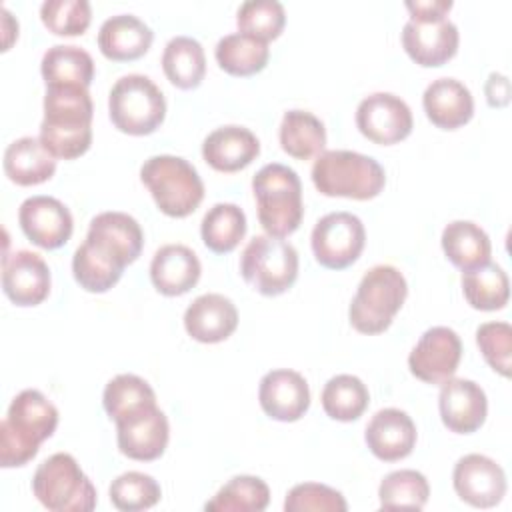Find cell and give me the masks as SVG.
<instances>
[{
    "mask_svg": "<svg viewBox=\"0 0 512 512\" xmlns=\"http://www.w3.org/2000/svg\"><path fill=\"white\" fill-rule=\"evenodd\" d=\"M270 502V488L258 476L240 474L230 478L212 500L204 504L210 512H262Z\"/></svg>",
    "mask_w": 512,
    "mask_h": 512,
    "instance_id": "cell-34",
    "label": "cell"
},
{
    "mask_svg": "<svg viewBox=\"0 0 512 512\" xmlns=\"http://www.w3.org/2000/svg\"><path fill=\"white\" fill-rule=\"evenodd\" d=\"M238 326V310L224 294L208 292L198 296L184 312L186 332L204 344L226 340Z\"/></svg>",
    "mask_w": 512,
    "mask_h": 512,
    "instance_id": "cell-21",
    "label": "cell"
},
{
    "mask_svg": "<svg viewBox=\"0 0 512 512\" xmlns=\"http://www.w3.org/2000/svg\"><path fill=\"white\" fill-rule=\"evenodd\" d=\"M110 502L122 512H138L152 508L160 496V484L144 472H124L110 484Z\"/></svg>",
    "mask_w": 512,
    "mask_h": 512,
    "instance_id": "cell-40",
    "label": "cell"
},
{
    "mask_svg": "<svg viewBox=\"0 0 512 512\" xmlns=\"http://www.w3.org/2000/svg\"><path fill=\"white\" fill-rule=\"evenodd\" d=\"M260 154L256 134L244 126H220L202 142V158L218 172H238Z\"/></svg>",
    "mask_w": 512,
    "mask_h": 512,
    "instance_id": "cell-23",
    "label": "cell"
},
{
    "mask_svg": "<svg viewBox=\"0 0 512 512\" xmlns=\"http://www.w3.org/2000/svg\"><path fill=\"white\" fill-rule=\"evenodd\" d=\"M476 344L488 366L508 378L512 366V326L508 322H484L476 330Z\"/></svg>",
    "mask_w": 512,
    "mask_h": 512,
    "instance_id": "cell-43",
    "label": "cell"
},
{
    "mask_svg": "<svg viewBox=\"0 0 512 512\" xmlns=\"http://www.w3.org/2000/svg\"><path fill=\"white\" fill-rule=\"evenodd\" d=\"M168 438V418L156 404L116 422L118 448L132 460L150 462L160 458L168 446Z\"/></svg>",
    "mask_w": 512,
    "mask_h": 512,
    "instance_id": "cell-15",
    "label": "cell"
},
{
    "mask_svg": "<svg viewBox=\"0 0 512 512\" xmlns=\"http://www.w3.org/2000/svg\"><path fill=\"white\" fill-rule=\"evenodd\" d=\"M58 426V408L34 388L16 394L0 422V466L28 464Z\"/></svg>",
    "mask_w": 512,
    "mask_h": 512,
    "instance_id": "cell-2",
    "label": "cell"
},
{
    "mask_svg": "<svg viewBox=\"0 0 512 512\" xmlns=\"http://www.w3.org/2000/svg\"><path fill=\"white\" fill-rule=\"evenodd\" d=\"M406 294L408 284L398 268L390 264L372 266L362 276L350 302V324L362 334L384 332L392 324L396 312L402 308Z\"/></svg>",
    "mask_w": 512,
    "mask_h": 512,
    "instance_id": "cell-5",
    "label": "cell"
},
{
    "mask_svg": "<svg viewBox=\"0 0 512 512\" xmlns=\"http://www.w3.org/2000/svg\"><path fill=\"white\" fill-rule=\"evenodd\" d=\"M94 106L84 86H46L40 142L60 160L82 156L92 144Z\"/></svg>",
    "mask_w": 512,
    "mask_h": 512,
    "instance_id": "cell-1",
    "label": "cell"
},
{
    "mask_svg": "<svg viewBox=\"0 0 512 512\" xmlns=\"http://www.w3.org/2000/svg\"><path fill=\"white\" fill-rule=\"evenodd\" d=\"M90 234L102 236L110 240L116 248H120L130 264L140 256L144 246V234L136 218L126 212H100L90 220Z\"/></svg>",
    "mask_w": 512,
    "mask_h": 512,
    "instance_id": "cell-39",
    "label": "cell"
},
{
    "mask_svg": "<svg viewBox=\"0 0 512 512\" xmlns=\"http://www.w3.org/2000/svg\"><path fill=\"white\" fill-rule=\"evenodd\" d=\"M462 292L466 302L476 310H502L510 298V282L502 266L486 262L474 270L462 272Z\"/></svg>",
    "mask_w": 512,
    "mask_h": 512,
    "instance_id": "cell-32",
    "label": "cell"
},
{
    "mask_svg": "<svg viewBox=\"0 0 512 512\" xmlns=\"http://www.w3.org/2000/svg\"><path fill=\"white\" fill-rule=\"evenodd\" d=\"M108 112L120 132L146 136L164 122L166 98L148 76L126 74L114 82L108 94Z\"/></svg>",
    "mask_w": 512,
    "mask_h": 512,
    "instance_id": "cell-8",
    "label": "cell"
},
{
    "mask_svg": "<svg viewBox=\"0 0 512 512\" xmlns=\"http://www.w3.org/2000/svg\"><path fill=\"white\" fill-rule=\"evenodd\" d=\"M72 272L80 288H84L86 292L102 294L120 280L124 266L102 256L88 242H82L72 256Z\"/></svg>",
    "mask_w": 512,
    "mask_h": 512,
    "instance_id": "cell-38",
    "label": "cell"
},
{
    "mask_svg": "<svg viewBox=\"0 0 512 512\" xmlns=\"http://www.w3.org/2000/svg\"><path fill=\"white\" fill-rule=\"evenodd\" d=\"M2 30H4V50L10 48L12 40L18 36V22L12 18L6 6H2Z\"/></svg>",
    "mask_w": 512,
    "mask_h": 512,
    "instance_id": "cell-47",
    "label": "cell"
},
{
    "mask_svg": "<svg viewBox=\"0 0 512 512\" xmlns=\"http://www.w3.org/2000/svg\"><path fill=\"white\" fill-rule=\"evenodd\" d=\"M40 72L46 86L88 88L94 78V60L80 46L54 44L44 52L40 62Z\"/></svg>",
    "mask_w": 512,
    "mask_h": 512,
    "instance_id": "cell-28",
    "label": "cell"
},
{
    "mask_svg": "<svg viewBox=\"0 0 512 512\" xmlns=\"http://www.w3.org/2000/svg\"><path fill=\"white\" fill-rule=\"evenodd\" d=\"M152 40V28L134 14L110 16L98 30V48L114 62H130L144 56Z\"/></svg>",
    "mask_w": 512,
    "mask_h": 512,
    "instance_id": "cell-25",
    "label": "cell"
},
{
    "mask_svg": "<svg viewBox=\"0 0 512 512\" xmlns=\"http://www.w3.org/2000/svg\"><path fill=\"white\" fill-rule=\"evenodd\" d=\"M364 440L378 460L396 462L414 450L416 424L400 408H382L370 418Z\"/></svg>",
    "mask_w": 512,
    "mask_h": 512,
    "instance_id": "cell-20",
    "label": "cell"
},
{
    "mask_svg": "<svg viewBox=\"0 0 512 512\" xmlns=\"http://www.w3.org/2000/svg\"><path fill=\"white\" fill-rule=\"evenodd\" d=\"M202 266L192 248L166 244L156 250L150 262V280L164 296H182L200 280Z\"/></svg>",
    "mask_w": 512,
    "mask_h": 512,
    "instance_id": "cell-22",
    "label": "cell"
},
{
    "mask_svg": "<svg viewBox=\"0 0 512 512\" xmlns=\"http://www.w3.org/2000/svg\"><path fill=\"white\" fill-rule=\"evenodd\" d=\"M252 192L260 226L270 236L286 238L298 230L304 216L302 182L292 168L280 162L262 166L252 178Z\"/></svg>",
    "mask_w": 512,
    "mask_h": 512,
    "instance_id": "cell-3",
    "label": "cell"
},
{
    "mask_svg": "<svg viewBox=\"0 0 512 512\" xmlns=\"http://www.w3.org/2000/svg\"><path fill=\"white\" fill-rule=\"evenodd\" d=\"M44 26L58 36H80L92 20L88 0H46L40 6Z\"/></svg>",
    "mask_w": 512,
    "mask_h": 512,
    "instance_id": "cell-42",
    "label": "cell"
},
{
    "mask_svg": "<svg viewBox=\"0 0 512 512\" xmlns=\"http://www.w3.org/2000/svg\"><path fill=\"white\" fill-rule=\"evenodd\" d=\"M140 180L150 190L158 210L172 218L192 214L204 198L198 170L180 156H150L140 168Z\"/></svg>",
    "mask_w": 512,
    "mask_h": 512,
    "instance_id": "cell-6",
    "label": "cell"
},
{
    "mask_svg": "<svg viewBox=\"0 0 512 512\" xmlns=\"http://www.w3.org/2000/svg\"><path fill=\"white\" fill-rule=\"evenodd\" d=\"M422 106L428 120L442 130H456L474 114V98L456 78L432 80L422 94Z\"/></svg>",
    "mask_w": 512,
    "mask_h": 512,
    "instance_id": "cell-24",
    "label": "cell"
},
{
    "mask_svg": "<svg viewBox=\"0 0 512 512\" xmlns=\"http://www.w3.org/2000/svg\"><path fill=\"white\" fill-rule=\"evenodd\" d=\"M280 146L282 150L296 158L308 160L324 152L326 128L320 118L308 110H288L280 122Z\"/></svg>",
    "mask_w": 512,
    "mask_h": 512,
    "instance_id": "cell-30",
    "label": "cell"
},
{
    "mask_svg": "<svg viewBox=\"0 0 512 512\" xmlns=\"http://www.w3.org/2000/svg\"><path fill=\"white\" fill-rule=\"evenodd\" d=\"M162 70L180 90L200 86L206 74V56L202 44L192 36H174L162 52Z\"/></svg>",
    "mask_w": 512,
    "mask_h": 512,
    "instance_id": "cell-29",
    "label": "cell"
},
{
    "mask_svg": "<svg viewBox=\"0 0 512 512\" xmlns=\"http://www.w3.org/2000/svg\"><path fill=\"white\" fill-rule=\"evenodd\" d=\"M486 100L492 108H502L510 102V82L504 74L492 72L484 84Z\"/></svg>",
    "mask_w": 512,
    "mask_h": 512,
    "instance_id": "cell-46",
    "label": "cell"
},
{
    "mask_svg": "<svg viewBox=\"0 0 512 512\" xmlns=\"http://www.w3.org/2000/svg\"><path fill=\"white\" fill-rule=\"evenodd\" d=\"M460 34L448 18H410L402 28V46L420 66H442L458 52Z\"/></svg>",
    "mask_w": 512,
    "mask_h": 512,
    "instance_id": "cell-13",
    "label": "cell"
},
{
    "mask_svg": "<svg viewBox=\"0 0 512 512\" xmlns=\"http://www.w3.org/2000/svg\"><path fill=\"white\" fill-rule=\"evenodd\" d=\"M452 484L460 500L474 508H492L506 494V474L484 454H466L454 464Z\"/></svg>",
    "mask_w": 512,
    "mask_h": 512,
    "instance_id": "cell-16",
    "label": "cell"
},
{
    "mask_svg": "<svg viewBox=\"0 0 512 512\" xmlns=\"http://www.w3.org/2000/svg\"><path fill=\"white\" fill-rule=\"evenodd\" d=\"M2 290L16 306H38L50 292V268L30 250L2 258Z\"/></svg>",
    "mask_w": 512,
    "mask_h": 512,
    "instance_id": "cell-17",
    "label": "cell"
},
{
    "mask_svg": "<svg viewBox=\"0 0 512 512\" xmlns=\"http://www.w3.org/2000/svg\"><path fill=\"white\" fill-rule=\"evenodd\" d=\"M258 400L266 416L280 422H296L310 408V388L300 372L278 368L262 376Z\"/></svg>",
    "mask_w": 512,
    "mask_h": 512,
    "instance_id": "cell-19",
    "label": "cell"
},
{
    "mask_svg": "<svg viewBox=\"0 0 512 512\" xmlns=\"http://www.w3.org/2000/svg\"><path fill=\"white\" fill-rule=\"evenodd\" d=\"M462 358V340L448 326L428 328L408 356L410 372L426 384H442L452 378Z\"/></svg>",
    "mask_w": 512,
    "mask_h": 512,
    "instance_id": "cell-12",
    "label": "cell"
},
{
    "mask_svg": "<svg viewBox=\"0 0 512 512\" xmlns=\"http://www.w3.org/2000/svg\"><path fill=\"white\" fill-rule=\"evenodd\" d=\"M4 172L18 186H36L56 172V158L44 148L40 138L22 136L4 150Z\"/></svg>",
    "mask_w": 512,
    "mask_h": 512,
    "instance_id": "cell-26",
    "label": "cell"
},
{
    "mask_svg": "<svg viewBox=\"0 0 512 512\" xmlns=\"http://www.w3.org/2000/svg\"><path fill=\"white\" fill-rule=\"evenodd\" d=\"M18 222L30 242L40 248L56 250L64 246L74 230L70 210L52 196H30L20 204Z\"/></svg>",
    "mask_w": 512,
    "mask_h": 512,
    "instance_id": "cell-14",
    "label": "cell"
},
{
    "mask_svg": "<svg viewBox=\"0 0 512 512\" xmlns=\"http://www.w3.org/2000/svg\"><path fill=\"white\" fill-rule=\"evenodd\" d=\"M430 486L422 472L418 470H394L386 474L378 486L380 508H414L422 510L428 502Z\"/></svg>",
    "mask_w": 512,
    "mask_h": 512,
    "instance_id": "cell-37",
    "label": "cell"
},
{
    "mask_svg": "<svg viewBox=\"0 0 512 512\" xmlns=\"http://www.w3.org/2000/svg\"><path fill=\"white\" fill-rule=\"evenodd\" d=\"M440 386L438 410L444 426L456 434L476 432L488 414V400L480 384L452 376Z\"/></svg>",
    "mask_w": 512,
    "mask_h": 512,
    "instance_id": "cell-18",
    "label": "cell"
},
{
    "mask_svg": "<svg viewBox=\"0 0 512 512\" xmlns=\"http://www.w3.org/2000/svg\"><path fill=\"white\" fill-rule=\"evenodd\" d=\"M312 182L324 196L370 200L382 192L386 174L372 156L352 150H324L312 164Z\"/></svg>",
    "mask_w": 512,
    "mask_h": 512,
    "instance_id": "cell-4",
    "label": "cell"
},
{
    "mask_svg": "<svg viewBox=\"0 0 512 512\" xmlns=\"http://www.w3.org/2000/svg\"><path fill=\"white\" fill-rule=\"evenodd\" d=\"M284 510L286 512H346L348 504L344 496L318 482H304L296 484L286 500H284Z\"/></svg>",
    "mask_w": 512,
    "mask_h": 512,
    "instance_id": "cell-44",
    "label": "cell"
},
{
    "mask_svg": "<svg viewBox=\"0 0 512 512\" xmlns=\"http://www.w3.org/2000/svg\"><path fill=\"white\" fill-rule=\"evenodd\" d=\"M102 404L110 420L118 422L130 414L154 406L156 394L144 378L136 374H118L106 384Z\"/></svg>",
    "mask_w": 512,
    "mask_h": 512,
    "instance_id": "cell-36",
    "label": "cell"
},
{
    "mask_svg": "<svg viewBox=\"0 0 512 512\" xmlns=\"http://www.w3.org/2000/svg\"><path fill=\"white\" fill-rule=\"evenodd\" d=\"M32 492L52 512H90L98 502L92 480L68 452H56L36 468Z\"/></svg>",
    "mask_w": 512,
    "mask_h": 512,
    "instance_id": "cell-7",
    "label": "cell"
},
{
    "mask_svg": "<svg viewBox=\"0 0 512 512\" xmlns=\"http://www.w3.org/2000/svg\"><path fill=\"white\" fill-rule=\"evenodd\" d=\"M214 56L224 72L232 76H252L266 68L270 48L264 40L242 32H232L218 40Z\"/></svg>",
    "mask_w": 512,
    "mask_h": 512,
    "instance_id": "cell-31",
    "label": "cell"
},
{
    "mask_svg": "<svg viewBox=\"0 0 512 512\" xmlns=\"http://www.w3.org/2000/svg\"><path fill=\"white\" fill-rule=\"evenodd\" d=\"M322 408L332 420L352 422L364 414L370 402L366 384L352 374L332 376L322 390Z\"/></svg>",
    "mask_w": 512,
    "mask_h": 512,
    "instance_id": "cell-35",
    "label": "cell"
},
{
    "mask_svg": "<svg viewBox=\"0 0 512 512\" xmlns=\"http://www.w3.org/2000/svg\"><path fill=\"white\" fill-rule=\"evenodd\" d=\"M442 250L446 258L462 272L490 262L492 244L488 234L470 220H454L442 230Z\"/></svg>",
    "mask_w": 512,
    "mask_h": 512,
    "instance_id": "cell-27",
    "label": "cell"
},
{
    "mask_svg": "<svg viewBox=\"0 0 512 512\" xmlns=\"http://www.w3.org/2000/svg\"><path fill=\"white\" fill-rule=\"evenodd\" d=\"M314 258L330 270L348 268L364 250L366 230L352 212H330L322 216L310 236Z\"/></svg>",
    "mask_w": 512,
    "mask_h": 512,
    "instance_id": "cell-10",
    "label": "cell"
},
{
    "mask_svg": "<svg viewBox=\"0 0 512 512\" xmlns=\"http://www.w3.org/2000/svg\"><path fill=\"white\" fill-rule=\"evenodd\" d=\"M356 126L370 142L390 146L412 132L414 118L410 106L400 96L374 92L358 104Z\"/></svg>",
    "mask_w": 512,
    "mask_h": 512,
    "instance_id": "cell-11",
    "label": "cell"
},
{
    "mask_svg": "<svg viewBox=\"0 0 512 512\" xmlns=\"http://www.w3.org/2000/svg\"><path fill=\"white\" fill-rule=\"evenodd\" d=\"M406 10L410 18H448L452 10V0H408Z\"/></svg>",
    "mask_w": 512,
    "mask_h": 512,
    "instance_id": "cell-45",
    "label": "cell"
},
{
    "mask_svg": "<svg viewBox=\"0 0 512 512\" xmlns=\"http://www.w3.org/2000/svg\"><path fill=\"white\" fill-rule=\"evenodd\" d=\"M246 234V214L230 202L214 204L202 218L200 236L208 250L216 254L232 252Z\"/></svg>",
    "mask_w": 512,
    "mask_h": 512,
    "instance_id": "cell-33",
    "label": "cell"
},
{
    "mask_svg": "<svg viewBox=\"0 0 512 512\" xmlns=\"http://www.w3.org/2000/svg\"><path fill=\"white\" fill-rule=\"evenodd\" d=\"M242 278L264 296L284 294L298 278L296 248L276 236H254L240 256Z\"/></svg>",
    "mask_w": 512,
    "mask_h": 512,
    "instance_id": "cell-9",
    "label": "cell"
},
{
    "mask_svg": "<svg viewBox=\"0 0 512 512\" xmlns=\"http://www.w3.org/2000/svg\"><path fill=\"white\" fill-rule=\"evenodd\" d=\"M236 24L242 34L268 42L284 30L286 12L276 0H246L236 12Z\"/></svg>",
    "mask_w": 512,
    "mask_h": 512,
    "instance_id": "cell-41",
    "label": "cell"
}]
</instances>
